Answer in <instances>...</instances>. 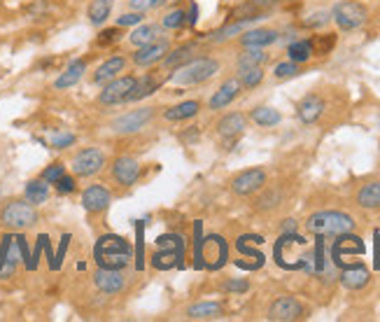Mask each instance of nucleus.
Returning a JSON list of instances; mask_svg holds the SVG:
<instances>
[{
	"label": "nucleus",
	"mask_w": 380,
	"mask_h": 322,
	"mask_svg": "<svg viewBox=\"0 0 380 322\" xmlns=\"http://www.w3.org/2000/svg\"><path fill=\"white\" fill-rule=\"evenodd\" d=\"M196 19H199V5L191 3V10H189V23H191V26L196 23Z\"/></svg>",
	"instance_id": "obj_49"
},
{
	"label": "nucleus",
	"mask_w": 380,
	"mask_h": 322,
	"mask_svg": "<svg viewBox=\"0 0 380 322\" xmlns=\"http://www.w3.org/2000/svg\"><path fill=\"white\" fill-rule=\"evenodd\" d=\"M298 63L294 61H285V63H278L276 70H273V75H276L278 79H287V77H296L298 75Z\"/></svg>",
	"instance_id": "obj_41"
},
{
	"label": "nucleus",
	"mask_w": 380,
	"mask_h": 322,
	"mask_svg": "<svg viewBox=\"0 0 380 322\" xmlns=\"http://www.w3.org/2000/svg\"><path fill=\"white\" fill-rule=\"evenodd\" d=\"M266 61H269V54L264 52V47H245V52L236 59V70L264 66Z\"/></svg>",
	"instance_id": "obj_31"
},
{
	"label": "nucleus",
	"mask_w": 380,
	"mask_h": 322,
	"mask_svg": "<svg viewBox=\"0 0 380 322\" xmlns=\"http://www.w3.org/2000/svg\"><path fill=\"white\" fill-rule=\"evenodd\" d=\"M161 38V26H155V23H138L131 35H128V43L133 47H142V45H150L155 43V40Z\"/></svg>",
	"instance_id": "obj_27"
},
{
	"label": "nucleus",
	"mask_w": 380,
	"mask_h": 322,
	"mask_svg": "<svg viewBox=\"0 0 380 322\" xmlns=\"http://www.w3.org/2000/svg\"><path fill=\"white\" fill-rule=\"evenodd\" d=\"M224 316V306L220 301H196L187 309L189 320H217Z\"/></svg>",
	"instance_id": "obj_23"
},
{
	"label": "nucleus",
	"mask_w": 380,
	"mask_h": 322,
	"mask_svg": "<svg viewBox=\"0 0 380 322\" xmlns=\"http://www.w3.org/2000/svg\"><path fill=\"white\" fill-rule=\"evenodd\" d=\"M315 19H306V26H322V23H327L329 21V14L327 12H318V14H313Z\"/></svg>",
	"instance_id": "obj_47"
},
{
	"label": "nucleus",
	"mask_w": 380,
	"mask_h": 322,
	"mask_svg": "<svg viewBox=\"0 0 380 322\" xmlns=\"http://www.w3.org/2000/svg\"><path fill=\"white\" fill-rule=\"evenodd\" d=\"M252 21H257V19H238V21H233V23H229V26H224V28L217 30V33L210 35V40H213V43H224V40H229L233 35L242 33V30H245Z\"/></svg>",
	"instance_id": "obj_35"
},
{
	"label": "nucleus",
	"mask_w": 380,
	"mask_h": 322,
	"mask_svg": "<svg viewBox=\"0 0 380 322\" xmlns=\"http://www.w3.org/2000/svg\"><path fill=\"white\" fill-rule=\"evenodd\" d=\"M194 56H196V45H182V47H177V50L173 52H168L164 59H161V68L164 70H175V68H180L184 66L187 61H191Z\"/></svg>",
	"instance_id": "obj_24"
},
{
	"label": "nucleus",
	"mask_w": 380,
	"mask_h": 322,
	"mask_svg": "<svg viewBox=\"0 0 380 322\" xmlns=\"http://www.w3.org/2000/svg\"><path fill=\"white\" fill-rule=\"evenodd\" d=\"M289 231H296L294 220H285V224H282V233H289Z\"/></svg>",
	"instance_id": "obj_50"
},
{
	"label": "nucleus",
	"mask_w": 380,
	"mask_h": 322,
	"mask_svg": "<svg viewBox=\"0 0 380 322\" xmlns=\"http://www.w3.org/2000/svg\"><path fill=\"white\" fill-rule=\"evenodd\" d=\"M245 128H247V117L240 115V112H229V115H224L217 122V133L226 140L238 138V135L245 133Z\"/></svg>",
	"instance_id": "obj_17"
},
{
	"label": "nucleus",
	"mask_w": 380,
	"mask_h": 322,
	"mask_svg": "<svg viewBox=\"0 0 380 322\" xmlns=\"http://www.w3.org/2000/svg\"><path fill=\"white\" fill-rule=\"evenodd\" d=\"M159 252L152 257V267L155 269H175L184 267V238L180 233H164L157 238Z\"/></svg>",
	"instance_id": "obj_5"
},
{
	"label": "nucleus",
	"mask_w": 380,
	"mask_h": 322,
	"mask_svg": "<svg viewBox=\"0 0 380 322\" xmlns=\"http://www.w3.org/2000/svg\"><path fill=\"white\" fill-rule=\"evenodd\" d=\"M369 280H371V273H369L367 267H362V264H357V267H347L341 273V285L345 289H352V292H354V289L367 287Z\"/></svg>",
	"instance_id": "obj_25"
},
{
	"label": "nucleus",
	"mask_w": 380,
	"mask_h": 322,
	"mask_svg": "<svg viewBox=\"0 0 380 322\" xmlns=\"http://www.w3.org/2000/svg\"><path fill=\"white\" fill-rule=\"evenodd\" d=\"M112 204V191L103 184H89L82 191V208L89 215H99L103 211H108V206Z\"/></svg>",
	"instance_id": "obj_14"
},
{
	"label": "nucleus",
	"mask_w": 380,
	"mask_h": 322,
	"mask_svg": "<svg viewBox=\"0 0 380 322\" xmlns=\"http://www.w3.org/2000/svg\"><path fill=\"white\" fill-rule=\"evenodd\" d=\"M184 21H187V12L177 7V10H171L164 19H161V28H164V30H177V28L184 26Z\"/></svg>",
	"instance_id": "obj_37"
},
{
	"label": "nucleus",
	"mask_w": 380,
	"mask_h": 322,
	"mask_svg": "<svg viewBox=\"0 0 380 322\" xmlns=\"http://www.w3.org/2000/svg\"><path fill=\"white\" fill-rule=\"evenodd\" d=\"M75 140H77L75 133L59 131V133H54L52 138H50V148L52 150H66V148H70V145H75Z\"/></svg>",
	"instance_id": "obj_40"
},
{
	"label": "nucleus",
	"mask_w": 380,
	"mask_h": 322,
	"mask_svg": "<svg viewBox=\"0 0 380 322\" xmlns=\"http://www.w3.org/2000/svg\"><path fill=\"white\" fill-rule=\"evenodd\" d=\"M40 220V215L35 211L33 204H28L26 199H14L7 201V204L0 208V227L10 229V231H23L35 227Z\"/></svg>",
	"instance_id": "obj_4"
},
{
	"label": "nucleus",
	"mask_w": 380,
	"mask_h": 322,
	"mask_svg": "<svg viewBox=\"0 0 380 322\" xmlns=\"http://www.w3.org/2000/svg\"><path fill=\"white\" fill-rule=\"evenodd\" d=\"M357 206L367 208V211H376V208H380V180L367 182L357 191Z\"/></svg>",
	"instance_id": "obj_30"
},
{
	"label": "nucleus",
	"mask_w": 380,
	"mask_h": 322,
	"mask_svg": "<svg viewBox=\"0 0 380 322\" xmlns=\"http://www.w3.org/2000/svg\"><path fill=\"white\" fill-rule=\"evenodd\" d=\"M303 318V306L294 296H280L269 306V320L273 322H292Z\"/></svg>",
	"instance_id": "obj_13"
},
{
	"label": "nucleus",
	"mask_w": 380,
	"mask_h": 322,
	"mask_svg": "<svg viewBox=\"0 0 380 322\" xmlns=\"http://www.w3.org/2000/svg\"><path fill=\"white\" fill-rule=\"evenodd\" d=\"M23 199L33 206H43L45 201L50 199V182H45L43 178L26 182V187H23Z\"/></svg>",
	"instance_id": "obj_28"
},
{
	"label": "nucleus",
	"mask_w": 380,
	"mask_h": 322,
	"mask_svg": "<svg viewBox=\"0 0 380 322\" xmlns=\"http://www.w3.org/2000/svg\"><path fill=\"white\" fill-rule=\"evenodd\" d=\"M84 72H86V61L84 59H75V61H70L68 63V68L61 72L59 77H56V82H54V89H70V87H75L79 79L84 77Z\"/></svg>",
	"instance_id": "obj_21"
},
{
	"label": "nucleus",
	"mask_w": 380,
	"mask_h": 322,
	"mask_svg": "<svg viewBox=\"0 0 380 322\" xmlns=\"http://www.w3.org/2000/svg\"><path fill=\"white\" fill-rule=\"evenodd\" d=\"M133 248L119 233H103L94 245V260L101 269H121L124 271L131 262Z\"/></svg>",
	"instance_id": "obj_1"
},
{
	"label": "nucleus",
	"mask_w": 380,
	"mask_h": 322,
	"mask_svg": "<svg viewBox=\"0 0 380 322\" xmlns=\"http://www.w3.org/2000/svg\"><path fill=\"white\" fill-rule=\"evenodd\" d=\"M112 3H115V0H91V3H89V10H86L89 21H91L94 26H103L112 12Z\"/></svg>",
	"instance_id": "obj_32"
},
{
	"label": "nucleus",
	"mask_w": 380,
	"mask_h": 322,
	"mask_svg": "<svg viewBox=\"0 0 380 322\" xmlns=\"http://www.w3.org/2000/svg\"><path fill=\"white\" fill-rule=\"evenodd\" d=\"M278 0H247L245 5H240L233 17H240V19H262V14L266 10H271Z\"/></svg>",
	"instance_id": "obj_29"
},
{
	"label": "nucleus",
	"mask_w": 380,
	"mask_h": 322,
	"mask_svg": "<svg viewBox=\"0 0 380 322\" xmlns=\"http://www.w3.org/2000/svg\"><path fill=\"white\" fill-rule=\"evenodd\" d=\"M199 110H201L199 101H182V103H177V106L168 108L164 112V119H166V122H184V119L196 117Z\"/></svg>",
	"instance_id": "obj_26"
},
{
	"label": "nucleus",
	"mask_w": 380,
	"mask_h": 322,
	"mask_svg": "<svg viewBox=\"0 0 380 322\" xmlns=\"http://www.w3.org/2000/svg\"><path fill=\"white\" fill-rule=\"evenodd\" d=\"M164 0H128V5H131V10L135 12H150L155 10V7H159Z\"/></svg>",
	"instance_id": "obj_45"
},
{
	"label": "nucleus",
	"mask_w": 380,
	"mask_h": 322,
	"mask_svg": "<svg viewBox=\"0 0 380 322\" xmlns=\"http://www.w3.org/2000/svg\"><path fill=\"white\" fill-rule=\"evenodd\" d=\"M264 184H266V171H262V168H247V171H240L231 180V191L236 196H252L255 191L264 189Z\"/></svg>",
	"instance_id": "obj_11"
},
{
	"label": "nucleus",
	"mask_w": 380,
	"mask_h": 322,
	"mask_svg": "<svg viewBox=\"0 0 380 322\" xmlns=\"http://www.w3.org/2000/svg\"><path fill=\"white\" fill-rule=\"evenodd\" d=\"M94 285L103 294H119L126 287V276L121 269H101L94 273Z\"/></svg>",
	"instance_id": "obj_15"
},
{
	"label": "nucleus",
	"mask_w": 380,
	"mask_h": 322,
	"mask_svg": "<svg viewBox=\"0 0 380 322\" xmlns=\"http://www.w3.org/2000/svg\"><path fill=\"white\" fill-rule=\"evenodd\" d=\"M126 70V56H110V59H105L99 68L94 72V84H105L110 82V79L119 77L121 72Z\"/></svg>",
	"instance_id": "obj_19"
},
{
	"label": "nucleus",
	"mask_w": 380,
	"mask_h": 322,
	"mask_svg": "<svg viewBox=\"0 0 380 322\" xmlns=\"http://www.w3.org/2000/svg\"><path fill=\"white\" fill-rule=\"evenodd\" d=\"M250 289V283L245 278H231L224 283V292H231V294H242Z\"/></svg>",
	"instance_id": "obj_43"
},
{
	"label": "nucleus",
	"mask_w": 380,
	"mask_h": 322,
	"mask_svg": "<svg viewBox=\"0 0 380 322\" xmlns=\"http://www.w3.org/2000/svg\"><path fill=\"white\" fill-rule=\"evenodd\" d=\"M325 112V101L318 94H308L306 99L296 106V115L303 124H315Z\"/></svg>",
	"instance_id": "obj_20"
},
{
	"label": "nucleus",
	"mask_w": 380,
	"mask_h": 322,
	"mask_svg": "<svg viewBox=\"0 0 380 322\" xmlns=\"http://www.w3.org/2000/svg\"><path fill=\"white\" fill-rule=\"evenodd\" d=\"M331 19L336 21V26L341 30H357L367 21V7L362 3H354V0H347V3H338L331 12Z\"/></svg>",
	"instance_id": "obj_8"
},
{
	"label": "nucleus",
	"mask_w": 380,
	"mask_h": 322,
	"mask_svg": "<svg viewBox=\"0 0 380 322\" xmlns=\"http://www.w3.org/2000/svg\"><path fill=\"white\" fill-rule=\"evenodd\" d=\"M56 187V191H59V194H72V191L77 189V180H75V175H63V178L59 180L54 184Z\"/></svg>",
	"instance_id": "obj_42"
},
{
	"label": "nucleus",
	"mask_w": 380,
	"mask_h": 322,
	"mask_svg": "<svg viewBox=\"0 0 380 322\" xmlns=\"http://www.w3.org/2000/svg\"><path fill=\"white\" fill-rule=\"evenodd\" d=\"M145 19V12H128V14H121V17L117 19V26L126 28V26H138V23H142Z\"/></svg>",
	"instance_id": "obj_44"
},
{
	"label": "nucleus",
	"mask_w": 380,
	"mask_h": 322,
	"mask_svg": "<svg viewBox=\"0 0 380 322\" xmlns=\"http://www.w3.org/2000/svg\"><path fill=\"white\" fill-rule=\"evenodd\" d=\"M240 79V84H242V89H255V87H259L262 84V79H264V66H257V68H242L238 70V75Z\"/></svg>",
	"instance_id": "obj_36"
},
{
	"label": "nucleus",
	"mask_w": 380,
	"mask_h": 322,
	"mask_svg": "<svg viewBox=\"0 0 380 322\" xmlns=\"http://www.w3.org/2000/svg\"><path fill=\"white\" fill-rule=\"evenodd\" d=\"M135 240H138V243H135V269L138 271H142L145 269V229H142V224L138 222L135 224Z\"/></svg>",
	"instance_id": "obj_38"
},
{
	"label": "nucleus",
	"mask_w": 380,
	"mask_h": 322,
	"mask_svg": "<svg viewBox=\"0 0 380 322\" xmlns=\"http://www.w3.org/2000/svg\"><path fill=\"white\" fill-rule=\"evenodd\" d=\"M110 173H112V180H115L119 187H133L140 178V161L135 157L121 155L112 161Z\"/></svg>",
	"instance_id": "obj_10"
},
{
	"label": "nucleus",
	"mask_w": 380,
	"mask_h": 322,
	"mask_svg": "<svg viewBox=\"0 0 380 322\" xmlns=\"http://www.w3.org/2000/svg\"><path fill=\"white\" fill-rule=\"evenodd\" d=\"M161 84H164V77H161V72H147V75L138 77V79H135V84H133L131 96H128V103L147 99V96L159 91Z\"/></svg>",
	"instance_id": "obj_18"
},
{
	"label": "nucleus",
	"mask_w": 380,
	"mask_h": 322,
	"mask_svg": "<svg viewBox=\"0 0 380 322\" xmlns=\"http://www.w3.org/2000/svg\"><path fill=\"white\" fill-rule=\"evenodd\" d=\"M115 40H119V28H105L99 35V45H110Z\"/></svg>",
	"instance_id": "obj_46"
},
{
	"label": "nucleus",
	"mask_w": 380,
	"mask_h": 322,
	"mask_svg": "<svg viewBox=\"0 0 380 322\" xmlns=\"http://www.w3.org/2000/svg\"><path fill=\"white\" fill-rule=\"evenodd\" d=\"M63 175H66V166H63L61 161H56V164H50L43 173H40V178H43L45 182H50V184H56Z\"/></svg>",
	"instance_id": "obj_39"
},
{
	"label": "nucleus",
	"mask_w": 380,
	"mask_h": 322,
	"mask_svg": "<svg viewBox=\"0 0 380 322\" xmlns=\"http://www.w3.org/2000/svg\"><path fill=\"white\" fill-rule=\"evenodd\" d=\"M278 38L280 33L273 28H252L240 35V45L242 47H269L273 43H278Z\"/></svg>",
	"instance_id": "obj_22"
},
{
	"label": "nucleus",
	"mask_w": 380,
	"mask_h": 322,
	"mask_svg": "<svg viewBox=\"0 0 380 322\" xmlns=\"http://www.w3.org/2000/svg\"><path fill=\"white\" fill-rule=\"evenodd\" d=\"M133 75H119L110 82H105L103 91L99 94V103L103 106H121V103H128V96L133 91V84H135Z\"/></svg>",
	"instance_id": "obj_9"
},
{
	"label": "nucleus",
	"mask_w": 380,
	"mask_h": 322,
	"mask_svg": "<svg viewBox=\"0 0 380 322\" xmlns=\"http://www.w3.org/2000/svg\"><path fill=\"white\" fill-rule=\"evenodd\" d=\"M105 152L101 148H84L72 157V175L75 178H94L105 168Z\"/></svg>",
	"instance_id": "obj_7"
},
{
	"label": "nucleus",
	"mask_w": 380,
	"mask_h": 322,
	"mask_svg": "<svg viewBox=\"0 0 380 322\" xmlns=\"http://www.w3.org/2000/svg\"><path fill=\"white\" fill-rule=\"evenodd\" d=\"M276 201H278V191H269L264 199H259V208H271V206H276Z\"/></svg>",
	"instance_id": "obj_48"
},
{
	"label": "nucleus",
	"mask_w": 380,
	"mask_h": 322,
	"mask_svg": "<svg viewBox=\"0 0 380 322\" xmlns=\"http://www.w3.org/2000/svg\"><path fill=\"white\" fill-rule=\"evenodd\" d=\"M287 56L294 63H306L313 56V43L311 40H296L287 47Z\"/></svg>",
	"instance_id": "obj_34"
},
{
	"label": "nucleus",
	"mask_w": 380,
	"mask_h": 322,
	"mask_svg": "<svg viewBox=\"0 0 380 322\" xmlns=\"http://www.w3.org/2000/svg\"><path fill=\"white\" fill-rule=\"evenodd\" d=\"M250 119H252L255 124H259V126H276L282 122V115H280V110L276 108H271V106H259V108H255L252 112H250Z\"/></svg>",
	"instance_id": "obj_33"
},
{
	"label": "nucleus",
	"mask_w": 380,
	"mask_h": 322,
	"mask_svg": "<svg viewBox=\"0 0 380 322\" xmlns=\"http://www.w3.org/2000/svg\"><path fill=\"white\" fill-rule=\"evenodd\" d=\"M306 229L313 236H341V233H350L354 229V220L347 213L341 211H320L313 213L306 220Z\"/></svg>",
	"instance_id": "obj_3"
},
{
	"label": "nucleus",
	"mask_w": 380,
	"mask_h": 322,
	"mask_svg": "<svg viewBox=\"0 0 380 322\" xmlns=\"http://www.w3.org/2000/svg\"><path fill=\"white\" fill-rule=\"evenodd\" d=\"M242 91V84H240V79L238 77H229L226 82L217 89L213 96H210V101H208V110H224L226 106H231L233 101L238 99Z\"/></svg>",
	"instance_id": "obj_16"
},
{
	"label": "nucleus",
	"mask_w": 380,
	"mask_h": 322,
	"mask_svg": "<svg viewBox=\"0 0 380 322\" xmlns=\"http://www.w3.org/2000/svg\"><path fill=\"white\" fill-rule=\"evenodd\" d=\"M217 72H220V61L217 59H210V56H194L184 66L171 70L168 82L175 87H196V84L208 82V79H213Z\"/></svg>",
	"instance_id": "obj_2"
},
{
	"label": "nucleus",
	"mask_w": 380,
	"mask_h": 322,
	"mask_svg": "<svg viewBox=\"0 0 380 322\" xmlns=\"http://www.w3.org/2000/svg\"><path fill=\"white\" fill-rule=\"evenodd\" d=\"M168 52H171V43H168L166 38H159V40H155V43L138 47V50L131 54V59H133L135 66L150 68V66H155V63H159L161 59H164Z\"/></svg>",
	"instance_id": "obj_12"
},
{
	"label": "nucleus",
	"mask_w": 380,
	"mask_h": 322,
	"mask_svg": "<svg viewBox=\"0 0 380 322\" xmlns=\"http://www.w3.org/2000/svg\"><path fill=\"white\" fill-rule=\"evenodd\" d=\"M157 115V108H150V106H142L138 110H128L124 115H119L117 119H112L110 128L115 131L117 135H133L142 131L152 119Z\"/></svg>",
	"instance_id": "obj_6"
}]
</instances>
